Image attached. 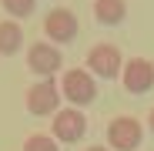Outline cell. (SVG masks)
<instances>
[{
  "instance_id": "1",
  "label": "cell",
  "mask_w": 154,
  "mask_h": 151,
  "mask_svg": "<svg viewBox=\"0 0 154 151\" xmlns=\"http://www.w3.org/2000/svg\"><path fill=\"white\" fill-rule=\"evenodd\" d=\"M57 84H60V97L70 101V108H87L97 101V77L87 67H67Z\"/></svg>"
},
{
  "instance_id": "2",
  "label": "cell",
  "mask_w": 154,
  "mask_h": 151,
  "mask_svg": "<svg viewBox=\"0 0 154 151\" xmlns=\"http://www.w3.org/2000/svg\"><path fill=\"white\" fill-rule=\"evenodd\" d=\"M104 141H107L111 151H137L141 141H144V124L137 118H131V114H117L107 124Z\"/></svg>"
},
{
  "instance_id": "3",
  "label": "cell",
  "mask_w": 154,
  "mask_h": 151,
  "mask_svg": "<svg viewBox=\"0 0 154 151\" xmlns=\"http://www.w3.org/2000/svg\"><path fill=\"white\" fill-rule=\"evenodd\" d=\"M23 104H27V114H34V118H54L60 111V84L54 77L37 81L34 87H27Z\"/></svg>"
},
{
  "instance_id": "4",
  "label": "cell",
  "mask_w": 154,
  "mask_h": 151,
  "mask_svg": "<svg viewBox=\"0 0 154 151\" xmlns=\"http://www.w3.org/2000/svg\"><path fill=\"white\" fill-rule=\"evenodd\" d=\"M44 34H47V40H50V44H57V47L74 44V40H77V34H81L77 14H74V10H67V7H50V10H47V17H44Z\"/></svg>"
},
{
  "instance_id": "5",
  "label": "cell",
  "mask_w": 154,
  "mask_h": 151,
  "mask_svg": "<svg viewBox=\"0 0 154 151\" xmlns=\"http://www.w3.org/2000/svg\"><path fill=\"white\" fill-rule=\"evenodd\" d=\"M87 71L94 74V77H100V81H111V77H117V74L124 71V54H121V47L117 44H94L91 50H87Z\"/></svg>"
},
{
  "instance_id": "6",
  "label": "cell",
  "mask_w": 154,
  "mask_h": 151,
  "mask_svg": "<svg viewBox=\"0 0 154 151\" xmlns=\"http://www.w3.org/2000/svg\"><path fill=\"white\" fill-rule=\"evenodd\" d=\"M27 67L30 74H37V77H54V74H60L64 67V54H60V47L57 44H50V40H37L27 47Z\"/></svg>"
},
{
  "instance_id": "7",
  "label": "cell",
  "mask_w": 154,
  "mask_h": 151,
  "mask_svg": "<svg viewBox=\"0 0 154 151\" xmlns=\"http://www.w3.org/2000/svg\"><path fill=\"white\" fill-rule=\"evenodd\" d=\"M50 134L64 144H77L84 134H87V118L81 108H64L50 118Z\"/></svg>"
},
{
  "instance_id": "8",
  "label": "cell",
  "mask_w": 154,
  "mask_h": 151,
  "mask_svg": "<svg viewBox=\"0 0 154 151\" xmlns=\"http://www.w3.org/2000/svg\"><path fill=\"white\" fill-rule=\"evenodd\" d=\"M121 84L127 94H147L154 87V64L144 57H127L121 71Z\"/></svg>"
},
{
  "instance_id": "9",
  "label": "cell",
  "mask_w": 154,
  "mask_h": 151,
  "mask_svg": "<svg viewBox=\"0 0 154 151\" xmlns=\"http://www.w3.org/2000/svg\"><path fill=\"white\" fill-rule=\"evenodd\" d=\"M94 20L100 27H117L127 20V0H94Z\"/></svg>"
},
{
  "instance_id": "10",
  "label": "cell",
  "mask_w": 154,
  "mask_h": 151,
  "mask_svg": "<svg viewBox=\"0 0 154 151\" xmlns=\"http://www.w3.org/2000/svg\"><path fill=\"white\" fill-rule=\"evenodd\" d=\"M23 47V27L20 20H0V54L4 57H14L17 50Z\"/></svg>"
},
{
  "instance_id": "11",
  "label": "cell",
  "mask_w": 154,
  "mask_h": 151,
  "mask_svg": "<svg viewBox=\"0 0 154 151\" xmlns=\"http://www.w3.org/2000/svg\"><path fill=\"white\" fill-rule=\"evenodd\" d=\"M0 7L7 10L10 20H23V17H30V14H34L37 0H0Z\"/></svg>"
},
{
  "instance_id": "12",
  "label": "cell",
  "mask_w": 154,
  "mask_h": 151,
  "mask_svg": "<svg viewBox=\"0 0 154 151\" xmlns=\"http://www.w3.org/2000/svg\"><path fill=\"white\" fill-rule=\"evenodd\" d=\"M23 151H60V141L54 134H30L23 141Z\"/></svg>"
},
{
  "instance_id": "13",
  "label": "cell",
  "mask_w": 154,
  "mask_h": 151,
  "mask_svg": "<svg viewBox=\"0 0 154 151\" xmlns=\"http://www.w3.org/2000/svg\"><path fill=\"white\" fill-rule=\"evenodd\" d=\"M147 131L154 134V108H151V114H147Z\"/></svg>"
},
{
  "instance_id": "14",
  "label": "cell",
  "mask_w": 154,
  "mask_h": 151,
  "mask_svg": "<svg viewBox=\"0 0 154 151\" xmlns=\"http://www.w3.org/2000/svg\"><path fill=\"white\" fill-rule=\"evenodd\" d=\"M87 151H111V148H107V144H91Z\"/></svg>"
}]
</instances>
